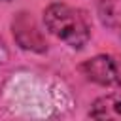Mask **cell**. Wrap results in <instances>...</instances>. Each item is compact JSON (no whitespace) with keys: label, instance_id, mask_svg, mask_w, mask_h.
I'll return each instance as SVG.
<instances>
[{"label":"cell","instance_id":"obj_1","mask_svg":"<svg viewBox=\"0 0 121 121\" xmlns=\"http://www.w3.org/2000/svg\"><path fill=\"white\" fill-rule=\"evenodd\" d=\"M45 28L74 49H81L91 40V23L83 9L57 2L43 11Z\"/></svg>","mask_w":121,"mask_h":121},{"label":"cell","instance_id":"obj_2","mask_svg":"<svg viewBox=\"0 0 121 121\" xmlns=\"http://www.w3.org/2000/svg\"><path fill=\"white\" fill-rule=\"evenodd\" d=\"M79 72L93 83L121 89V55H96L87 59Z\"/></svg>","mask_w":121,"mask_h":121},{"label":"cell","instance_id":"obj_3","mask_svg":"<svg viewBox=\"0 0 121 121\" xmlns=\"http://www.w3.org/2000/svg\"><path fill=\"white\" fill-rule=\"evenodd\" d=\"M11 26H13V38L23 49L45 51V40L38 30L36 23L32 21V17H28L26 13H19L17 19H13Z\"/></svg>","mask_w":121,"mask_h":121},{"label":"cell","instance_id":"obj_4","mask_svg":"<svg viewBox=\"0 0 121 121\" xmlns=\"http://www.w3.org/2000/svg\"><path fill=\"white\" fill-rule=\"evenodd\" d=\"M93 119H121V93H110L96 98L89 110Z\"/></svg>","mask_w":121,"mask_h":121},{"label":"cell","instance_id":"obj_5","mask_svg":"<svg viewBox=\"0 0 121 121\" xmlns=\"http://www.w3.org/2000/svg\"><path fill=\"white\" fill-rule=\"evenodd\" d=\"M96 11L102 25L121 38V0H96Z\"/></svg>","mask_w":121,"mask_h":121},{"label":"cell","instance_id":"obj_6","mask_svg":"<svg viewBox=\"0 0 121 121\" xmlns=\"http://www.w3.org/2000/svg\"><path fill=\"white\" fill-rule=\"evenodd\" d=\"M2 2H8V0H2Z\"/></svg>","mask_w":121,"mask_h":121}]
</instances>
